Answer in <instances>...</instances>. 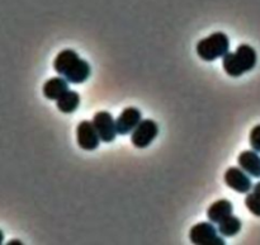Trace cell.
Listing matches in <instances>:
<instances>
[{"label":"cell","mask_w":260,"mask_h":245,"mask_svg":"<svg viewBox=\"0 0 260 245\" xmlns=\"http://www.w3.org/2000/svg\"><path fill=\"white\" fill-rule=\"evenodd\" d=\"M159 135V126L154 119H142L139 126L132 131L131 142L137 149H145L150 146L151 142Z\"/></svg>","instance_id":"obj_5"},{"label":"cell","mask_w":260,"mask_h":245,"mask_svg":"<svg viewBox=\"0 0 260 245\" xmlns=\"http://www.w3.org/2000/svg\"><path fill=\"white\" fill-rule=\"evenodd\" d=\"M223 179H225V183L228 185V187H230L231 190L236 191L239 193H248L253 188L250 175L244 172L241 168H229L226 170Z\"/></svg>","instance_id":"obj_8"},{"label":"cell","mask_w":260,"mask_h":245,"mask_svg":"<svg viewBox=\"0 0 260 245\" xmlns=\"http://www.w3.org/2000/svg\"><path fill=\"white\" fill-rule=\"evenodd\" d=\"M93 125L98 132L99 137L103 142H112L114 141L116 136L118 135L116 127V121L113 116L107 111H99L94 114Z\"/></svg>","instance_id":"obj_7"},{"label":"cell","mask_w":260,"mask_h":245,"mask_svg":"<svg viewBox=\"0 0 260 245\" xmlns=\"http://www.w3.org/2000/svg\"><path fill=\"white\" fill-rule=\"evenodd\" d=\"M14 244L20 245V244H22V241H20V240H10L9 243H8V245H14Z\"/></svg>","instance_id":"obj_18"},{"label":"cell","mask_w":260,"mask_h":245,"mask_svg":"<svg viewBox=\"0 0 260 245\" xmlns=\"http://www.w3.org/2000/svg\"><path fill=\"white\" fill-rule=\"evenodd\" d=\"M253 192L255 193V195L258 196V197H260V182H258V183H256L255 186H254V190H253Z\"/></svg>","instance_id":"obj_17"},{"label":"cell","mask_w":260,"mask_h":245,"mask_svg":"<svg viewBox=\"0 0 260 245\" xmlns=\"http://www.w3.org/2000/svg\"><path fill=\"white\" fill-rule=\"evenodd\" d=\"M142 121V113L140 109L135 107H127L123 109L118 118L116 119V127L118 135H128L132 134L135 129L139 126L140 122Z\"/></svg>","instance_id":"obj_9"},{"label":"cell","mask_w":260,"mask_h":245,"mask_svg":"<svg viewBox=\"0 0 260 245\" xmlns=\"http://www.w3.org/2000/svg\"><path fill=\"white\" fill-rule=\"evenodd\" d=\"M234 206L229 200H218L213 202L207 210V218L211 223L220 224L230 215H233Z\"/></svg>","instance_id":"obj_12"},{"label":"cell","mask_w":260,"mask_h":245,"mask_svg":"<svg viewBox=\"0 0 260 245\" xmlns=\"http://www.w3.org/2000/svg\"><path fill=\"white\" fill-rule=\"evenodd\" d=\"M249 142L253 150L256 152H260V125L254 127L250 131V136H249Z\"/></svg>","instance_id":"obj_16"},{"label":"cell","mask_w":260,"mask_h":245,"mask_svg":"<svg viewBox=\"0 0 260 245\" xmlns=\"http://www.w3.org/2000/svg\"><path fill=\"white\" fill-rule=\"evenodd\" d=\"M239 167L250 177L260 178V157L255 150H245L238 158Z\"/></svg>","instance_id":"obj_10"},{"label":"cell","mask_w":260,"mask_h":245,"mask_svg":"<svg viewBox=\"0 0 260 245\" xmlns=\"http://www.w3.org/2000/svg\"><path fill=\"white\" fill-rule=\"evenodd\" d=\"M76 141H78L79 147L86 151H93L98 149L101 144V137L96 132L91 121H81L76 127Z\"/></svg>","instance_id":"obj_6"},{"label":"cell","mask_w":260,"mask_h":245,"mask_svg":"<svg viewBox=\"0 0 260 245\" xmlns=\"http://www.w3.org/2000/svg\"><path fill=\"white\" fill-rule=\"evenodd\" d=\"M53 69L71 84H81L90 78L91 68L71 48L62 50L53 60Z\"/></svg>","instance_id":"obj_1"},{"label":"cell","mask_w":260,"mask_h":245,"mask_svg":"<svg viewBox=\"0 0 260 245\" xmlns=\"http://www.w3.org/2000/svg\"><path fill=\"white\" fill-rule=\"evenodd\" d=\"M43 96L50 101H57L62 94L69 90V81L61 76L51 78L43 84Z\"/></svg>","instance_id":"obj_11"},{"label":"cell","mask_w":260,"mask_h":245,"mask_svg":"<svg viewBox=\"0 0 260 245\" xmlns=\"http://www.w3.org/2000/svg\"><path fill=\"white\" fill-rule=\"evenodd\" d=\"M56 106L62 113H73L80 106V96L75 90H68L56 101Z\"/></svg>","instance_id":"obj_13"},{"label":"cell","mask_w":260,"mask_h":245,"mask_svg":"<svg viewBox=\"0 0 260 245\" xmlns=\"http://www.w3.org/2000/svg\"><path fill=\"white\" fill-rule=\"evenodd\" d=\"M245 206L253 215L260 218V197L255 193H249L245 198Z\"/></svg>","instance_id":"obj_15"},{"label":"cell","mask_w":260,"mask_h":245,"mask_svg":"<svg viewBox=\"0 0 260 245\" xmlns=\"http://www.w3.org/2000/svg\"><path fill=\"white\" fill-rule=\"evenodd\" d=\"M218 229L213 223H198L190 229L189 239L196 245H223V236L218 235Z\"/></svg>","instance_id":"obj_4"},{"label":"cell","mask_w":260,"mask_h":245,"mask_svg":"<svg viewBox=\"0 0 260 245\" xmlns=\"http://www.w3.org/2000/svg\"><path fill=\"white\" fill-rule=\"evenodd\" d=\"M241 228H243V223H241L240 219L230 215L218 224V233L223 238H233L236 234L240 233Z\"/></svg>","instance_id":"obj_14"},{"label":"cell","mask_w":260,"mask_h":245,"mask_svg":"<svg viewBox=\"0 0 260 245\" xmlns=\"http://www.w3.org/2000/svg\"><path fill=\"white\" fill-rule=\"evenodd\" d=\"M3 240H4V234H3V231L0 230V244L3 243Z\"/></svg>","instance_id":"obj_19"},{"label":"cell","mask_w":260,"mask_h":245,"mask_svg":"<svg viewBox=\"0 0 260 245\" xmlns=\"http://www.w3.org/2000/svg\"><path fill=\"white\" fill-rule=\"evenodd\" d=\"M258 61L256 51L249 45H240L234 53L223 56L222 66L226 74L233 78H239L243 74L253 70Z\"/></svg>","instance_id":"obj_2"},{"label":"cell","mask_w":260,"mask_h":245,"mask_svg":"<svg viewBox=\"0 0 260 245\" xmlns=\"http://www.w3.org/2000/svg\"><path fill=\"white\" fill-rule=\"evenodd\" d=\"M197 55L205 61H215L223 57L230 50V40L223 32H216L197 43Z\"/></svg>","instance_id":"obj_3"}]
</instances>
